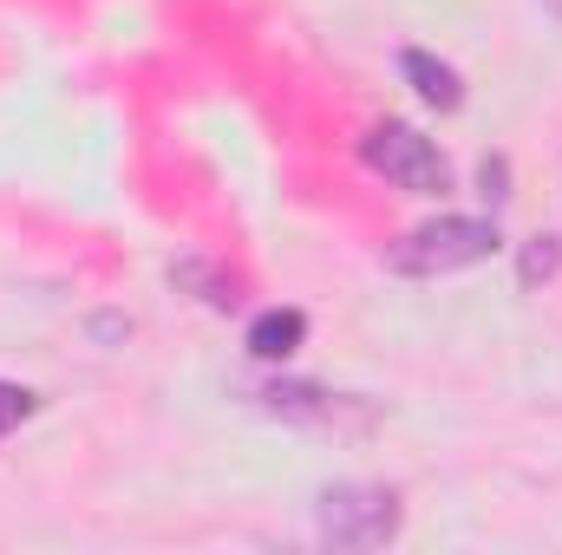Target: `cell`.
I'll return each instance as SVG.
<instances>
[{"label": "cell", "instance_id": "cell-1", "mask_svg": "<svg viewBox=\"0 0 562 555\" xmlns=\"http://www.w3.org/2000/svg\"><path fill=\"white\" fill-rule=\"evenodd\" d=\"M497 216H438V223H419L413 236H400L386 249V269L393 275H413V281H431V275H458V269H477L497 256Z\"/></svg>", "mask_w": 562, "mask_h": 555}, {"label": "cell", "instance_id": "cell-2", "mask_svg": "<svg viewBox=\"0 0 562 555\" xmlns=\"http://www.w3.org/2000/svg\"><path fill=\"white\" fill-rule=\"evenodd\" d=\"M314 530L327 550H386L400 536V490L393 484H327L314 497Z\"/></svg>", "mask_w": 562, "mask_h": 555}, {"label": "cell", "instance_id": "cell-3", "mask_svg": "<svg viewBox=\"0 0 562 555\" xmlns=\"http://www.w3.org/2000/svg\"><path fill=\"white\" fill-rule=\"evenodd\" d=\"M360 157H367V170H380L386 183H400V190H413V196H445V190H451L445 150L425 138V132L400 125V118L373 125V132L360 138Z\"/></svg>", "mask_w": 562, "mask_h": 555}, {"label": "cell", "instance_id": "cell-4", "mask_svg": "<svg viewBox=\"0 0 562 555\" xmlns=\"http://www.w3.org/2000/svg\"><path fill=\"white\" fill-rule=\"evenodd\" d=\"M249 399L262 406V412L288 418V424H373V406H360V399H347V393H327V386H314V380H256L249 386Z\"/></svg>", "mask_w": 562, "mask_h": 555}, {"label": "cell", "instance_id": "cell-5", "mask_svg": "<svg viewBox=\"0 0 562 555\" xmlns=\"http://www.w3.org/2000/svg\"><path fill=\"white\" fill-rule=\"evenodd\" d=\"M400 72H406V86L419 92L425 105H438V112H458V105H464V79H458L451 59H438V53H425V46H406V53H400Z\"/></svg>", "mask_w": 562, "mask_h": 555}, {"label": "cell", "instance_id": "cell-6", "mask_svg": "<svg viewBox=\"0 0 562 555\" xmlns=\"http://www.w3.org/2000/svg\"><path fill=\"white\" fill-rule=\"evenodd\" d=\"M301 340H307V314L301 307H269V314H256L249 320V353L256 360H288V353H301Z\"/></svg>", "mask_w": 562, "mask_h": 555}, {"label": "cell", "instance_id": "cell-7", "mask_svg": "<svg viewBox=\"0 0 562 555\" xmlns=\"http://www.w3.org/2000/svg\"><path fill=\"white\" fill-rule=\"evenodd\" d=\"M562 275V242L557 236H530L524 242V256H517V281L524 287H543V281Z\"/></svg>", "mask_w": 562, "mask_h": 555}, {"label": "cell", "instance_id": "cell-8", "mask_svg": "<svg viewBox=\"0 0 562 555\" xmlns=\"http://www.w3.org/2000/svg\"><path fill=\"white\" fill-rule=\"evenodd\" d=\"M170 281L196 287V294H203V301H210L216 314H229V307H236V281H223L216 269H210V262H177V269H170Z\"/></svg>", "mask_w": 562, "mask_h": 555}, {"label": "cell", "instance_id": "cell-9", "mask_svg": "<svg viewBox=\"0 0 562 555\" xmlns=\"http://www.w3.org/2000/svg\"><path fill=\"white\" fill-rule=\"evenodd\" d=\"M33 412H40V399H33L26 386H13V380H0V438H7V431H20V424H26Z\"/></svg>", "mask_w": 562, "mask_h": 555}, {"label": "cell", "instance_id": "cell-10", "mask_svg": "<svg viewBox=\"0 0 562 555\" xmlns=\"http://www.w3.org/2000/svg\"><path fill=\"white\" fill-rule=\"evenodd\" d=\"M477 183H484V203H491V216L510 203V157H484L477 163Z\"/></svg>", "mask_w": 562, "mask_h": 555}, {"label": "cell", "instance_id": "cell-11", "mask_svg": "<svg viewBox=\"0 0 562 555\" xmlns=\"http://www.w3.org/2000/svg\"><path fill=\"white\" fill-rule=\"evenodd\" d=\"M543 7H550V13H557V20H562V0H543Z\"/></svg>", "mask_w": 562, "mask_h": 555}]
</instances>
